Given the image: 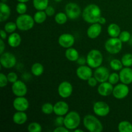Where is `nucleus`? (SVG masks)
<instances>
[{"instance_id": "1", "label": "nucleus", "mask_w": 132, "mask_h": 132, "mask_svg": "<svg viewBox=\"0 0 132 132\" xmlns=\"http://www.w3.org/2000/svg\"><path fill=\"white\" fill-rule=\"evenodd\" d=\"M101 16V10L99 6L95 4H90L86 6L82 12V18L88 23H98Z\"/></svg>"}, {"instance_id": "2", "label": "nucleus", "mask_w": 132, "mask_h": 132, "mask_svg": "<svg viewBox=\"0 0 132 132\" xmlns=\"http://www.w3.org/2000/svg\"><path fill=\"white\" fill-rule=\"evenodd\" d=\"M83 124L86 130L90 132H101L103 126L99 119L92 115H87L84 117Z\"/></svg>"}, {"instance_id": "3", "label": "nucleus", "mask_w": 132, "mask_h": 132, "mask_svg": "<svg viewBox=\"0 0 132 132\" xmlns=\"http://www.w3.org/2000/svg\"><path fill=\"white\" fill-rule=\"evenodd\" d=\"M81 122V117L75 111L70 112L66 115L64 119V125L69 130H74L77 128Z\"/></svg>"}, {"instance_id": "4", "label": "nucleus", "mask_w": 132, "mask_h": 132, "mask_svg": "<svg viewBox=\"0 0 132 132\" xmlns=\"http://www.w3.org/2000/svg\"><path fill=\"white\" fill-rule=\"evenodd\" d=\"M15 23L18 29L22 31H27L33 28L35 21L31 15L24 14L18 16Z\"/></svg>"}, {"instance_id": "5", "label": "nucleus", "mask_w": 132, "mask_h": 132, "mask_svg": "<svg viewBox=\"0 0 132 132\" xmlns=\"http://www.w3.org/2000/svg\"><path fill=\"white\" fill-rule=\"evenodd\" d=\"M103 56L99 50H92L89 52L86 57V62L89 67L93 68H97L103 63Z\"/></svg>"}, {"instance_id": "6", "label": "nucleus", "mask_w": 132, "mask_h": 132, "mask_svg": "<svg viewBox=\"0 0 132 132\" xmlns=\"http://www.w3.org/2000/svg\"><path fill=\"white\" fill-rule=\"evenodd\" d=\"M122 42L118 37H111L105 43V49L108 52L116 54L120 52L122 47Z\"/></svg>"}, {"instance_id": "7", "label": "nucleus", "mask_w": 132, "mask_h": 132, "mask_svg": "<svg viewBox=\"0 0 132 132\" xmlns=\"http://www.w3.org/2000/svg\"><path fill=\"white\" fill-rule=\"evenodd\" d=\"M1 65L5 68H13L16 64L15 55L10 52H3L0 57Z\"/></svg>"}, {"instance_id": "8", "label": "nucleus", "mask_w": 132, "mask_h": 132, "mask_svg": "<svg viewBox=\"0 0 132 132\" xmlns=\"http://www.w3.org/2000/svg\"><path fill=\"white\" fill-rule=\"evenodd\" d=\"M65 12L68 18L76 19L81 15V10L77 4L75 3H69L65 6Z\"/></svg>"}, {"instance_id": "9", "label": "nucleus", "mask_w": 132, "mask_h": 132, "mask_svg": "<svg viewBox=\"0 0 132 132\" xmlns=\"http://www.w3.org/2000/svg\"><path fill=\"white\" fill-rule=\"evenodd\" d=\"M130 89L127 85L124 83L119 84L113 88V97L117 99H122L126 97L129 94Z\"/></svg>"}, {"instance_id": "10", "label": "nucleus", "mask_w": 132, "mask_h": 132, "mask_svg": "<svg viewBox=\"0 0 132 132\" xmlns=\"http://www.w3.org/2000/svg\"><path fill=\"white\" fill-rule=\"evenodd\" d=\"M94 112L97 116L100 117L106 116L110 113V106L107 103L103 101H98L94 104Z\"/></svg>"}, {"instance_id": "11", "label": "nucleus", "mask_w": 132, "mask_h": 132, "mask_svg": "<svg viewBox=\"0 0 132 132\" xmlns=\"http://www.w3.org/2000/svg\"><path fill=\"white\" fill-rule=\"evenodd\" d=\"M12 90L13 94L15 96L23 97L27 94V87L24 82L18 80L14 83H13L12 86Z\"/></svg>"}, {"instance_id": "12", "label": "nucleus", "mask_w": 132, "mask_h": 132, "mask_svg": "<svg viewBox=\"0 0 132 132\" xmlns=\"http://www.w3.org/2000/svg\"><path fill=\"white\" fill-rule=\"evenodd\" d=\"M73 87L70 82L63 81L58 87V93L62 98H68L72 95Z\"/></svg>"}, {"instance_id": "13", "label": "nucleus", "mask_w": 132, "mask_h": 132, "mask_svg": "<svg viewBox=\"0 0 132 132\" xmlns=\"http://www.w3.org/2000/svg\"><path fill=\"white\" fill-rule=\"evenodd\" d=\"M76 74L80 79L88 81L92 77V70L89 66L81 65L76 70Z\"/></svg>"}, {"instance_id": "14", "label": "nucleus", "mask_w": 132, "mask_h": 132, "mask_svg": "<svg viewBox=\"0 0 132 132\" xmlns=\"http://www.w3.org/2000/svg\"><path fill=\"white\" fill-rule=\"evenodd\" d=\"M110 76V72L107 68L104 67H99L96 68L94 72V77L96 78L99 82H106L108 80Z\"/></svg>"}, {"instance_id": "15", "label": "nucleus", "mask_w": 132, "mask_h": 132, "mask_svg": "<svg viewBox=\"0 0 132 132\" xmlns=\"http://www.w3.org/2000/svg\"><path fill=\"white\" fill-rule=\"evenodd\" d=\"M59 44L61 46L65 48L72 47L75 43V38L70 34H63L59 37Z\"/></svg>"}, {"instance_id": "16", "label": "nucleus", "mask_w": 132, "mask_h": 132, "mask_svg": "<svg viewBox=\"0 0 132 132\" xmlns=\"http://www.w3.org/2000/svg\"><path fill=\"white\" fill-rule=\"evenodd\" d=\"M13 106L15 110L24 112L29 107V103L24 96L17 97L13 102Z\"/></svg>"}, {"instance_id": "17", "label": "nucleus", "mask_w": 132, "mask_h": 132, "mask_svg": "<svg viewBox=\"0 0 132 132\" xmlns=\"http://www.w3.org/2000/svg\"><path fill=\"white\" fill-rule=\"evenodd\" d=\"M120 81L122 83L130 85L132 82V69L130 67L122 68L119 73Z\"/></svg>"}, {"instance_id": "18", "label": "nucleus", "mask_w": 132, "mask_h": 132, "mask_svg": "<svg viewBox=\"0 0 132 132\" xmlns=\"http://www.w3.org/2000/svg\"><path fill=\"white\" fill-rule=\"evenodd\" d=\"M69 106L64 101H59L54 105V112L58 116H63L68 113Z\"/></svg>"}, {"instance_id": "19", "label": "nucleus", "mask_w": 132, "mask_h": 132, "mask_svg": "<svg viewBox=\"0 0 132 132\" xmlns=\"http://www.w3.org/2000/svg\"><path fill=\"white\" fill-rule=\"evenodd\" d=\"M113 90V86L112 84H111L110 82H103L100 84L98 86L97 91L99 95L101 96L106 97L112 94Z\"/></svg>"}, {"instance_id": "20", "label": "nucleus", "mask_w": 132, "mask_h": 132, "mask_svg": "<svg viewBox=\"0 0 132 132\" xmlns=\"http://www.w3.org/2000/svg\"><path fill=\"white\" fill-rule=\"evenodd\" d=\"M102 27L100 23H93L87 30V36L90 39H95L101 34Z\"/></svg>"}, {"instance_id": "21", "label": "nucleus", "mask_w": 132, "mask_h": 132, "mask_svg": "<svg viewBox=\"0 0 132 132\" xmlns=\"http://www.w3.org/2000/svg\"><path fill=\"white\" fill-rule=\"evenodd\" d=\"M10 15V9L5 3H0V21H5Z\"/></svg>"}, {"instance_id": "22", "label": "nucleus", "mask_w": 132, "mask_h": 132, "mask_svg": "<svg viewBox=\"0 0 132 132\" xmlns=\"http://www.w3.org/2000/svg\"><path fill=\"white\" fill-rule=\"evenodd\" d=\"M21 43V37L18 33L13 32L8 38V43L11 47H18L20 45Z\"/></svg>"}, {"instance_id": "23", "label": "nucleus", "mask_w": 132, "mask_h": 132, "mask_svg": "<svg viewBox=\"0 0 132 132\" xmlns=\"http://www.w3.org/2000/svg\"><path fill=\"white\" fill-rule=\"evenodd\" d=\"M12 119L14 123L18 125H21L27 122V115L24 112L18 111L14 113Z\"/></svg>"}, {"instance_id": "24", "label": "nucleus", "mask_w": 132, "mask_h": 132, "mask_svg": "<svg viewBox=\"0 0 132 132\" xmlns=\"http://www.w3.org/2000/svg\"><path fill=\"white\" fill-rule=\"evenodd\" d=\"M108 33L111 37H118L121 34V28L118 24L111 23L108 27Z\"/></svg>"}, {"instance_id": "25", "label": "nucleus", "mask_w": 132, "mask_h": 132, "mask_svg": "<svg viewBox=\"0 0 132 132\" xmlns=\"http://www.w3.org/2000/svg\"><path fill=\"white\" fill-rule=\"evenodd\" d=\"M65 56L70 61H77L79 59V52L73 48H68L65 52Z\"/></svg>"}, {"instance_id": "26", "label": "nucleus", "mask_w": 132, "mask_h": 132, "mask_svg": "<svg viewBox=\"0 0 132 132\" xmlns=\"http://www.w3.org/2000/svg\"><path fill=\"white\" fill-rule=\"evenodd\" d=\"M33 5L37 10H44L48 6V0H33Z\"/></svg>"}, {"instance_id": "27", "label": "nucleus", "mask_w": 132, "mask_h": 132, "mask_svg": "<svg viewBox=\"0 0 132 132\" xmlns=\"http://www.w3.org/2000/svg\"><path fill=\"white\" fill-rule=\"evenodd\" d=\"M118 130L120 132H132V124L127 121H121L118 125Z\"/></svg>"}, {"instance_id": "28", "label": "nucleus", "mask_w": 132, "mask_h": 132, "mask_svg": "<svg viewBox=\"0 0 132 132\" xmlns=\"http://www.w3.org/2000/svg\"><path fill=\"white\" fill-rule=\"evenodd\" d=\"M46 16L47 14H46L45 11L43 10H38V12L34 14V19L35 22L38 24H41L43 22L45 21L46 19Z\"/></svg>"}, {"instance_id": "29", "label": "nucleus", "mask_w": 132, "mask_h": 132, "mask_svg": "<svg viewBox=\"0 0 132 132\" xmlns=\"http://www.w3.org/2000/svg\"><path fill=\"white\" fill-rule=\"evenodd\" d=\"M31 71L33 75L35 76H40L43 74L44 72V67L41 63H36L32 66Z\"/></svg>"}, {"instance_id": "30", "label": "nucleus", "mask_w": 132, "mask_h": 132, "mask_svg": "<svg viewBox=\"0 0 132 132\" xmlns=\"http://www.w3.org/2000/svg\"><path fill=\"white\" fill-rule=\"evenodd\" d=\"M67 14H64L63 12H59L55 15V21L57 24H63L67 21Z\"/></svg>"}, {"instance_id": "31", "label": "nucleus", "mask_w": 132, "mask_h": 132, "mask_svg": "<svg viewBox=\"0 0 132 132\" xmlns=\"http://www.w3.org/2000/svg\"><path fill=\"white\" fill-rule=\"evenodd\" d=\"M122 64L125 67H130L132 66V54H126L122 57L121 59Z\"/></svg>"}, {"instance_id": "32", "label": "nucleus", "mask_w": 132, "mask_h": 132, "mask_svg": "<svg viewBox=\"0 0 132 132\" xmlns=\"http://www.w3.org/2000/svg\"><path fill=\"white\" fill-rule=\"evenodd\" d=\"M110 65V67L112 68V70L116 71L121 70L122 68V67H123L122 61L117 59H114L111 61Z\"/></svg>"}, {"instance_id": "33", "label": "nucleus", "mask_w": 132, "mask_h": 132, "mask_svg": "<svg viewBox=\"0 0 132 132\" xmlns=\"http://www.w3.org/2000/svg\"><path fill=\"white\" fill-rule=\"evenodd\" d=\"M41 111L45 114H51L52 112H54V105H52L51 103H45L41 107Z\"/></svg>"}, {"instance_id": "34", "label": "nucleus", "mask_w": 132, "mask_h": 132, "mask_svg": "<svg viewBox=\"0 0 132 132\" xmlns=\"http://www.w3.org/2000/svg\"><path fill=\"white\" fill-rule=\"evenodd\" d=\"M28 130L29 132H40L42 130L41 126L36 122H31L28 126Z\"/></svg>"}, {"instance_id": "35", "label": "nucleus", "mask_w": 132, "mask_h": 132, "mask_svg": "<svg viewBox=\"0 0 132 132\" xmlns=\"http://www.w3.org/2000/svg\"><path fill=\"white\" fill-rule=\"evenodd\" d=\"M17 27L16 23H14V22H9V23H6L4 27V29L6 31L7 33H13L14 31L16 30Z\"/></svg>"}, {"instance_id": "36", "label": "nucleus", "mask_w": 132, "mask_h": 132, "mask_svg": "<svg viewBox=\"0 0 132 132\" xmlns=\"http://www.w3.org/2000/svg\"><path fill=\"white\" fill-rule=\"evenodd\" d=\"M16 11L19 15L24 14L27 11V6L24 3L19 2L16 6Z\"/></svg>"}, {"instance_id": "37", "label": "nucleus", "mask_w": 132, "mask_h": 132, "mask_svg": "<svg viewBox=\"0 0 132 132\" xmlns=\"http://www.w3.org/2000/svg\"><path fill=\"white\" fill-rule=\"evenodd\" d=\"M119 38L122 43H126L130 41V38H131V34L128 31H122L120 34Z\"/></svg>"}, {"instance_id": "38", "label": "nucleus", "mask_w": 132, "mask_h": 132, "mask_svg": "<svg viewBox=\"0 0 132 132\" xmlns=\"http://www.w3.org/2000/svg\"><path fill=\"white\" fill-rule=\"evenodd\" d=\"M119 80V74H118V73L114 72V73H112L111 74H110L109 78H108V82H110L112 85H116V84H117Z\"/></svg>"}, {"instance_id": "39", "label": "nucleus", "mask_w": 132, "mask_h": 132, "mask_svg": "<svg viewBox=\"0 0 132 132\" xmlns=\"http://www.w3.org/2000/svg\"><path fill=\"white\" fill-rule=\"evenodd\" d=\"M9 80H8L7 76H5L4 73H0V87L3 88L7 85Z\"/></svg>"}, {"instance_id": "40", "label": "nucleus", "mask_w": 132, "mask_h": 132, "mask_svg": "<svg viewBox=\"0 0 132 132\" xmlns=\"http://www.w3.org/2000/svg\"><path fill=\"white\" fill-rule=\"evenodd\" d=\"M6 76H7V78L9 82L14 83L15 81H18V75L15 72H10V73H8V75Z\"/></svg>"}, {"instance_id": "41", "label": "nucleus", "mask_w": 132, "mask_h": 132, "mask_svg": "<svg viewBox=\"0 0 132 132\" xmlns=\"http://www.w3.org/2000/svg\"><path fill=\"white\" fill-rule=\"evenodd\" d=\"M98 81L96 79L95 77H91L88 80V84L91 87H95L97 85Z\"/></svg>"}, {"instance_id": "42", "label": "nucleus", "mask_w": 132, "mask_h": 132, "mask_svg": "<svg viewBox=\"0 0 132 132\" xmlns=\"http://www.w3.org/2000/svg\"><path fill=\"white\" fill-rule=\"evenodd\" d=\"M45 12L47 14V15L48 16H52V15H54L55 11V9H54V7L51 6H48V7L45 9Z\"/></svg>"}, {"instance_id": "43", "label": "nucleus", "mask_w": 132, "mask_h": 132, "mask_svg": "<svg viewBox=\"0 0 132 132\" xmlns=\"http://www.w3.org/2000/svg\"><path fill=\"white\" fill-rule=\"evenodd\" d=\"M68 131H69V130L67 129L65 126H64V127H63V126H61L56 128L54 130V132H68Z\"/></svg>"}, {"instance_id": "44", "label": "nucleus", "mask_w": 132, "mask_h": 132, "mask_svg": "<svg viewBox=\"0 0 132 132\" xmlns=\"http://www.w3.org/2000/svg\"><path fill=\"white\" fill-rule=\"evenodd\" d=\"M64 118H63L61 116L57 117V118L56 119V120H55V121H56V125H58V126H61V125H64Z\"/></svg>"}, {"instance_id": "45", "label": "nucleus", "mask_w": 132, "mask_h": 132, "mask_svg": "<svg viewBox=\"0 0 132 132\" xmlns=\"http://www.w3.org/2000/svg\"><path fill=\"white\" fill-rule=\"evenodd\" d=\"M77 63L79 65H85L86 63H87V62H86V59H85V57H79L77 60Z\"/></svg>"}, {"instance_id": "46", "label": "nucleus", "mask_w": 132, "mask_h": 132, "mask_svg": "<svg viewBox=\"0 0 132 132\" xmlns=\"http://www.w3.org/2000/svg\"><path fill=\"white\" fill-rule=\"evenodd\" d=\"M5 48V43H4L3 39H1L0 40V54H2L3 53Z\"/></svg>"}, {"instance_id": "47", "label": "nucleus", "mask_w": 132, "mask_h": 132, "mask_svg": "<svg viewBox=\"0 0 132 132\" xmlns=\"http://www.w3.org/2000/svg\"><path fill=\"white\" fill-rule=\"evenodd\" d=\"M98 23H100L101 24H104L106 23V19L104 17L101 16L100 18L99 19V21H98Z\"/></svg>"}, {"instance_id": "48", "label": "nucleus", "mask_w": 132, "mask_h": 132, "mask_svg": "<svg viewBox=\"0 0 132 132\" xmlns=\"http://www.w3.org/2000/svg\"><path fill=\"white\" fill-rule=\"evenodd\" d=\"M6 31L3 30H1V37L2 39H5L6 37Z\"/></svg>"}, {"instance_id": "49", "label": "nucleus", "mask_w": 132, "mask_h": 132, "mask_svg": "<svg viewBox=\"0 0 132 132\" xmlns=\"http://www.w3.org/2000/svg\"><path fill=\"white\" fill-rule=\"evenodd\" d=\"M19 2H21V3H26V2H28V1L30 0H18Z\"/></svg>"}, {"instance_id": "50", "label": "nucleus", "mask_w": 132, "mask_h": 132, "mask_svg": "<svg viewBox=\"0 0 132 132\" xmlns=\"http://www.w3.org/2000/svg\"><path fill=\"white\" fill-rule=\"evenodd\" d=\"M74 131H75V132H83V130H78V129H75Z\"/></svg>"}, {"instance_id": "51", "label": "nucleus", "mask_w": 132, "mask_h": 132, "mask_svg": "<svg viewBox=\"0 0 132 132\" xmlns=\"http://www.w3.org/2000/svg\"><path fill=\"white\" fill-rule=\"evenodd\" d=\"M62 0H55V1H56V2H61Z\"/></svg>"}, {"instance_id": "52", "label": "nucleus", "mask_w": 132, "mask_h": 132, "mask_svg": "<svg viewBox=\"0 0 132 132\" xmlns=\"http://www.w3.org/2000/svg\"><path fill=\"white\" fill-rule=\"evenodd\" d=\"M1 1H2V2H3V3H5V2H6V1H7V0H1Z\"/></svg>"}]
</instances>
